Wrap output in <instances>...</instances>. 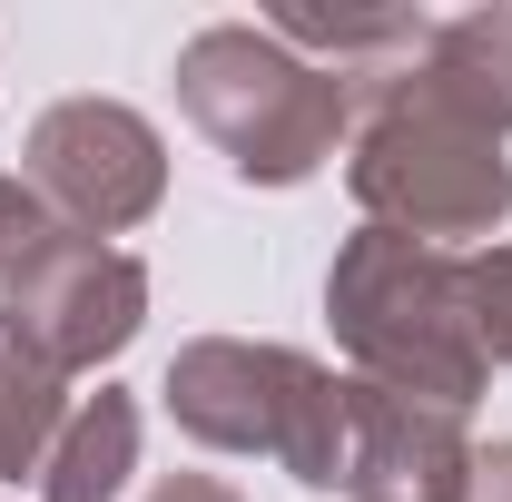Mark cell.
<instances>
[{"label": "cell", "mask_w": 512, "mask_h": 502, "mask_svg": "<svg viewBox=\"0 0 512 502\" xmlns=\"http://www.w3.org/2000/svg\"><path fill=\"white\" fill-rule=\"evenodd\" d=\"M168 424L197 453L276 463L306 493H345V443H355V375L316 365L306 345L266 335H188L158 375Z\"/></svg>", "instance_id": "6da1fadb"}, {"label": "cell", "mask_w": 512, "mask_h": 502, "mask_svg": "<svg viewBox=\"0 0 512 502\" xmlns=\"http://www.w3.org/2000/svg\"><path fill=\"white\" fill-rule=\"evenodd\" d=\"M325 325H335L355 384H375V394H414V404L473 414V394L493 384L483 345H473V306H463V256L414 247L394 227H355L335 247Z\"/></svg>", "instance_id": "7a4b0ae2"}, {"label": "cell", "mask_w": 512, "mask_h": 502, "mask_svg": "<svg viewBox=\"0 0 512 502\" xmlns=\"http://www.w3.org/2000/svg\"><path fill=\"white\" fill-rule=\"evenodd\" d=\"M168 79H178L188 128L227 158L237 188H306V178H325V158L355 138V79L296 60L256 20L197 30Z\"/></svg>", "instance_id": "3957f363"}, {"label": "cell", "mask_w": 512, "mask_h": 502, "mask_svg": "<svg viewBox=\"0 0 512 502\" xmlns=\"http://www.w3.org/2000/svg\"><path fill=\"white\" fill-rule=\"evenodd\" d=\"M345 188L365 207V227H394L414 247H444V256H473L503 237L512 217V158L503 138L444 119L434 99L414 89H355V138H345Z\"/></svg>", "instance_id": "277c9868"}, {"label": "cell", "mask_w": 512, "mask_h": 502, "mask_svg": "<svg viewBox=\"0 0 512 502\" xmlns=\"http://www.w3.org/2000/svg\"><path fill=\"white\" fill-rule=\"evenodd\" d=\"M20 178H30V197L60 217L69 237H99L109 247V237L148 227L168 207V138H158V119H138L128 99L79 89V99H50L30 119Z\"/></svg>", "instance_id": "5b68a950"}, {"label": "cell", "mask_w": 512, "mask_h": 502, "mask_svg": "<svg viewBox=\"0 0 512 502\" xmlns=\"http://www.w3.org/2000/svg\"><path fill=\"white\" fill-rule=\"evenodd\" d=\"M10 315H20V335L60 375H99V365H119L138 345V325H148V266L128 247H99V237H60L20 276Z\"/></svg>", "instance_id": "8992f818"}, {"label": "cell", "mask_w": 512, "mask_h": 502, "mask_svg": "<svg viewBox=\"0 0 512 502\" xmlns=\"http://www.w3.org/2000/svg\"><path fill=\"white\" fill-rule=\"evenodd\" d=\"M473 424L414 394L355 384V443H345V502H463Z\"/></svg>", "instance_id": "52a82bcc"}, {"label": "cell", "mask_w": 512, "mask_h": 502, "mask_svg": "<svg viewBox=\"0 0 512 502\" xmlns=\"http://www.w3.org/2000/svg\"><path fill=\"white\" fill-rule=\"evenodd\" d=\"M384 79L414 89V99H434L444 119L483 128V138H512V0L434 20L424 50H414L404 69H384Z\"/></svg>", "instance_id": "ba28073f"}, {"label": "cell", "mask_w": 512, "mask_h": 502, "mask_svg": "<svg viewBox=\"0 0 512 502\" xmlns=\"http://www.w3.org/2000/svg\"><path fill=\"white\" fill-rule=\"evenodd\" d=\"M266 40H286L296 60L335 69V79H355V89H375L384 69H404L424 50V10H355V0H335V10H306V0H276L266 20H256Z\"/></svg>", "instance_id": "9c48e42d"}, {"label": "cell", "mask_w": 512, "mask_h": 502, "mask_svg": "<svg viewBox=\"0 0 512 502\" xmlns=\"http://www.w3.org/2000/svg\"><path fill=\"white\" fill-rule=\"evenodd\" d=\"M138 443H148V414H138V394L119 384H99V394H79L69 404L60 443H50V463H40V502H119L128 473H138Z\"/></svg>", "instance_id": "30bf717a"}, {"label": "cell", "mask_w": 512, "mask_h": 502, "mask_svg": "<svg viewBox=\"0 0 512 502\" xmlns=\"http://www.w3.org/2000/svg\"><path fill=\"white\" fill-rule=\"evenodd\" d=\"M60 424H69V375L20 335V315L0 306V483H40Z\"/></svg>", "instance_id": "8fae6325"}, {"label": "cell", "mask_w": 512, "mask_h": 502, "mask_svg": "<svg viewBox=\"0 0 512 502\" xmlns=\"http://www.w3.org/2000/svg\"><path fill=\"white\" fill-rule=\"evenodd\" d=\"M463 306H473V345L483 365H512V237L463 256Z\"/></svg>", "instance_id": "7c38bea8"}, {"label": "cell", "mask_w": 512, "mask_h": 502, "mask_svg": "<svg viewBox=\"0 0 512 502\" xmlns=\"http://www.w3.org/2000/svg\"><path fill=\"white\" fill-rule=\"evenodd\" d=\"M60 237H69V227L40 207V197H30V178H0V306L20 296V276L60 247Z\"/></svg>", "instance_id": "4fadbf2b"}, {"label": "cell", "mask_w": 512, "mask_h": 502, "mask_svg": "<svg viewBox=\"0 0 512 502\" xmlns=\"http://www.w3.org/2000/svg\"><path fill=\"white\" fill-rule=\"evenodd\" d=\"M463 502H512V434L473 443V473H463Z\"/></svg>", "instance_id": "5bb4252c"}, {"label": "cell", "mask_w": 512, "mask_h": 502, "mask_svg": "<svg viewBox=\"0 0 512 502\" xmlns=\"http://www.w3.org/2000/svg\"><path fill=\"white\" fill-rule=\"evenodd\" d=\"M138 502H247L237 483H217V473H158Z\"/></svg>", "instance_id": "9a60e30c"}]
</instances>
